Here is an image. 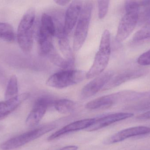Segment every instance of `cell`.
<instances>
[{"label": "cell", "mask_w": 150, "mask_h": 150, "mask_svg": "<svg viewBox=\"0 0 150 150\" xmlns=\"http://www.w3.org/2000/svg\"><path fill=\"white\" fill-rule=\"evenodd\" d=\"M134 116L131 113H118L104 116L95 120L93 124L86 129L88 132H93L106 127L115 122L121 121Z\"/></svg>", "instance_id": "obj_12"}, {"label": "cell", "mask_w": 150, "mask_h": 150, "mask_svg": "<svg viewBox=\"0 0 150 150\" xmlns=\"http://www.w3.org/2000/svg\"><path fill=\"white\" fill-rule=\"evenodd\" d=\"M92 9V4L90 2H86L83 5L74 35L73 48L75 51H79L82 47L86 39Z\"/></svg>", "instance_id": "obj_5"}, {"label": "cell", "mask_w": 150, "mask_h": 150, "mask_svg": "<svg viewBox=\"0 0 150 150\" xmlns=\"http://www.w3.org/2000/svg\"><path fill=\"white\" fill-rule=\"evenodd\" d=\"M111 51V34L108 30H105L101 36L99 48L92 66L86 73L87 79L94 78L103 73L108 65Z\"/></svg>", "instance_id": "obj_2"}, {"label": "cell", "mask_w": 150, "mask_h": 150, "mask_svg": "<svg viewBox=\"0 0 150 150\" xmlns=\"http://www.w3.org/2000/svg\"><path fill=\"white\" fill-rule=\"evenodd\" d=\"M30 97V93L25 92L10 99L0 102V121L6 118Z\"/></svg>", "instance_id": "obj_15"}, {"label": "cell", "mask_w": 150, "mask_h": 150, "mask_svg": "<svg viewBox=\"0 0 150 150\" xmlns=\"http://www.w3.org/2000/svg\"><path fill=\"white\" fill-rule=\"evenodd\" d=\"M137 119L142 120L150 119V111L138 115Z\"/></svg>", "instance_id": "obj_24"}, {"label": "cell", "mask_w": 150, "mask_h": 150, "mask_svg": "<svg viewBox=\"0 0 150 150\" xmlns=\"http://www.w3.org/2000/svg\"><path fill=\"white\" fill-rule=\"evenodd\" d=\"M150 38V22L137 32L133 38L134 41H139Z\"/></svg>", "instance_id": "obj_21"}, {"label": "cell", "mask_w": 150, "mask_h": 150, "mask_svg": "<svg viewBox=\"0 0 150 150\" xmlns=\"http://www.w3.org/2000/svg\"><path fill=\"white\" fill-rule=\"evenodd\" d=\"M55 3L60 6H66L70 2V1H65V0H57L54 1Z\"/></svg>", "instance_id": "obj_25"}, {"label": "cell", "mask_w": 150, "mask_h": 150, "mask_svg": "<svg viewBox=\"0 0 150 150\" xmlns=\"http://www.w3.org/2000/svg\"><path fill=\"white\" fill-rule=\"evenodd\" d=\"M35 16V9H29L23 16L18 28V45L21 49L26 53L30 52L33 46Z\"/></svg>", "instance_id": "obj_3"}, {"label": "cell", "mask_w": 150, "mask_h": 150, "mask_svg": "<svg viewBox=\"0 0 150 150\" xmlns=\"http://www.w3.org/2000/svg\"><path fill=\"white\" fill-rule=\"evenodd\" d=\"M137 63L143 66L150 65V49L142 54L137 59Z\"/></svg>", "instance_id": "obj_23"}, {"label": "cell", "mask_w": 150, "mask_h": 150, "mask_svg": "<svg viewBox=\"0 0 150 150\" xmlns=\"http://www.w3.org/2000/svg\"><path fill=\"white\" fill-rule=\"evenodd\" d=\"M109 1H98V17L100 19H103L106 16L109 9Z\"/></svg>", "instance_id": "obj_22"}, {"label": "cell", "mask_w": 150, "mask_h": 150, "mask_svg": "<svg viewBox=\"0 0 150 150\" xmlns=\"http://www.w3.org/2000/svg\"><path fill=\"white\" fill-rule=\"evenodd\" d=\"M54 101L47 97L38 98L34 103L33 107L26 118L25 123L28 127H33L38 124L46 112L47 108Z\"/></svg>", "instance_id": "obj_7"}, {"label": "cell", "mask_w": 150, "mask_h": 150, "mask_svg": "<svg viewBox=\"0 0 150 150\" xmlns=\"http://www.w3.org/2000/svg\"><path fill=\"white\" fill-rule=\"evenodd\" d=\"M53 105L56 111L62 114H68L73 112L76 107L75 102L68 99L55 100Z\"/></svg>", "instance_id": "obj_17"}, {"label": "cell", "mask_w": 150, "mask_h": 150, "mask_svg": "<svg viewBox=\"0 0 150 150\" xmlns=\"http://www.w3.org/2000/svg\"><path fill=\"white\" fill-rule=\"evenodd\" d=\"M78 147L75 145H69L61 148L58 150H77Z\"/></svg>", "instance_id": "obj_26"}, {"label": "cell", "mask_w": 150, "mask_h": 150, "mask_svg": "<svg viewBox=\"0 0 150 150\" xmlns=\"http://www.w3.org/2000/svg\"><path fill=\"white\" fill-rule=\"evenodd\" d=\"M15 38L16 36L12 26L8 23H0V39L12 42Z\"/></svg>", "instance_id": "obj_19"}, {"label": "cell", "mask_w": 150, "mask_h": 150, "mask_svg": "<svg viewBox=\"0 0 150 150\" xmlns=\"http://www.w3.org/2000/svg\"><path fill=\"white\" fill-rule=\"evenodd\" d=\"M83 7L82 1H74L67 9L63 26L64 32L67 35L70 34L76 24Z\"/></svg>", "instance_id": "obj_10"}, {"label": "cell", "mask_w": 150, "mask_h": 150, "mask_svg": "<svg viewBox=\"0 0 150 150\" xmlns=\"http://www.w3.org/2000/svg\"><path fill=\"white\" fill-rule=\"evenodd\" d=\"M125 13L122 18L117 31L116 40L119 43L126 40L135 29L140 12V4L137 1H126Z\"/></svg>", "instance_id": "obj_1"}, {"label": "cell", "mask_w": 150, "mask_h": 150, "mask_svg": "<svg viewBox=\"0 0 150 150\" xmlns=\"http://www.w3.org/2000/svg\"><path fill=\"white\" fill-rule=\"evenodd\" d=\"M55 128V125H47L33 129L4 142L1 145V149L3 150L16 149L52 131Z\"/></svg>", "instance_id": "obj_6"}, {"label": "cell", "mask_w": 150, "mask_h": 150, "mask_svg": "<svg viewBox=\"0 0 150 150\" xmlns=\"http://www.w3.org/2000/svg\"><path fill=\"white\" fill-rule=\"evenodd\" d=\"M143 70H130L117 74L115 76H113L109 82L102 89V90H111L129 80L140 77L144 74V71Z\"/></svg>", "instance_id": "obj_13"}, {"label": "cell", "mask_w": 150, "mask_h": 150, "mask_svg": "<svg viewBox=\"0 0 150 150\" xmlns=\"http://www.w3.org/2000/svg\"><path fill=\"white\" fill-rule=\"evenodd\" d=\"M86 74L83 70H64L51 76L46 83L50 87L63 89L83 82L86 78Z\"/></svg>", "instance_id": "obj_4"}, {"label": "cell", "mask_w": 150, "mask_h": 150, "mask_svg": "<svg viewBox=\"0 0 150 150\" xmlns=\"http://www.w3.org/2000/svg\"><path fill=\"white\" fill-rule=\"evenodd\" d=\"M56 35L61 52L64 58L71 62L74 63V57L70 46L68 35L65 33L62 27H56Z\"/></svg>", "instance_id": "obj_16"}, {"label": "cell", "mask_w": 150, "mask_h": 150, "mask_svg": "<svg viewBox=\"0 0 150 150\" xmlns=\"http://www.w3.org/2000/svg\"><path fill=\"white\" fill-rule=\"evenodd\" d=\"M131 97V93L124 92L113 93L102 96L90 101L86 104L85 107L90 110L107 108L118 102L127 100Z\"/></svg>", "instance_id": "obj_8"}, {"label": "cell", "mask_w": 150, "mask_h": 150, "mask_svg": "<svg viewBox=\"0 0 150 150\" xmlns=\"http://www.w3.org/2000/svg\"><path fill=\"white\" fill-rule=\"evenodd\" d=\"M18 92V83L16 76L13 75L11 77L5 93L6 100L10 99L17 96Z\"/></svg>", "instance_id": "obj_20"}, {"label": "cell", "mask_w": 150, "mask_h": 150, "mask_svg": "<svg viewBox=\"0 0 150 150\" xmlns=\"http://www.w3.org/2000/svg\"><path fill=\"white\" fill-rule=\"evenodd\" d=\"M95 120L96 119H84L80 120L77 121L72 122L63 127L59 130H58L52 134L51 135L47 138V140L48 141H53L68 133L83 129H86L92 124H93Z\"/></svg>", "instance_id": "obj_14"}, {"label": "cell", "mask_w": 150, "mask_h": 150, "mask_svg": "<svg viewBox=\"0 0 150 150\" xmlns=\"http://www.w3.org/2000/svg\"><path fill=\"white\" fill-rule=\"evenodd\" d=\"M53 63L64 70L70 69L74 65V63L67 60L61 56L55 48L47 55Z\"/></svg>", "instance_id": "obj_18"}, {"label": "cell", "mask_w": 150, "mask_h": 150, "mask_svg": "<svg viewBox=\"0 0 150 150\" xmlns=\"http://www.w3.org/2000/svg\"><path fill=\"white\" fill-rule=\"evenodd\" d=\"M150 133V128L144 126L134 127L123 129L108 138L105 141L106 144H112L122 141L126 139L137 136L143 135Z\"/></svg>", "instance_id": "obj_11"}, {"label": "cell", "mask_w": 150, "mask_h": 150, "mask_svg": "<svg viewBox=\"0 0 150 150\" xmlns=\"http://www.w3.org/2000/svg\"><path fill=\"white\" fill-rule=\"evenodd\" d=\"M113 76V71L108 70L94 77L83 87L81 92V97L83 98H88L97 94L102 90Z\"/></svg>", "instance_id": "obj_9"}]
</instances>
